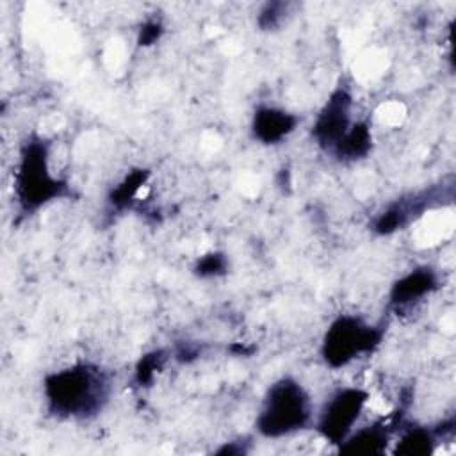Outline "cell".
Masks as SVG:
<instances>
[{
    "label": "cell",
    "mask_w": 456,
    "mask_h": 456,
    "mask_svg": "<svg viewBox=\"0 0 456 456\" xmlns=\"http://www.w3.org/2000/svg\"><path fill=\"white\" fill-rule=\"evenodd\" d=\"M110 395V374L94 362L80 360L43 378L45 408L55 419H94L105 410Z\"/></svg>",
    "instance_id": "obj_1"
},
{
    "label": "cell",
    "mask_w": 456,
    "mask_h": 456,
    "mask_svg": "<svg viewBox=\"0 0 456 456\" xmlns=\"http://www.w3.org/2000/svg\"><path fill=\"white\" fill-rule=\"evenodd\" d=\"M372 150V130L363 119H354L347 134L331 150V157L338 162H356L365 159Z\"/></svg>",
    "instance_id": "obj_12"
},
{
    "label": "cell",
    "mask_w": 456,
    "mask_h": 456,
    "mask_svg": "<svg viewBox=\"0 0 456 456\" xmlns=\"http://www.w3.org/2000/svg\"><path fill=\"white\" fill-rule=\"evenodd\" d=\"M52 142L30 132L20 144L18 159L12 173V196L21 216H32L55 200L73 196L68 180L53 175Z\"/></svg>",
    "instance_id": "obj_2"
},
{
    "label": "cell",
    "mask_w": 456,
    "mask_h": 456,
    "mask_svg": "<svg viewBox=\"0 0 456 456\" xmlns=\"http://www.w3.org/2000/svg\"><path fill=\"white\" fill-rule=\"evenodd\" d=\"M369 392L362 387H340L321 406L314 428L322 440L338 447L356 428L367 403Z\"/></svg>",
    "instance_id": "obj_5"
},
{
    "label": "cell",
    "mask_w": 456,
    "mask_h": 456,
    "mask_svg": "<svg viewBox=\"0 0 456 456\" xmlns=\"http://www.w3.org/2000/svg\"><path fill=\"white\" fill-rule=\"evenodd\" d=\"M353 107L354 100L347 86H337L322 107L317 110L315 119L310 128V135L314 142L326 153L338 144V141L347 134L353 119Z\"/></svg>",
    "instance_id": "obj_6"
},
{
    "label": "cell",
    "mask_w": 456,
    "mask_h": 456,
    "mask_svg": "<svg viewBox=\"0 0 456 456\" xmlns=\"http://www.w3.org/2000/svg\"><path fill=\"white\" fill-rule=\"evenodd\" d=\"M314 424L312 397L305 385L294 376L274 379L264 392L255 431L267 440L296 435Z\"/></svg>",
    "instance_id": "obj_3"
},
{
    "label": "cell",
    "mask_w": 456,
    "mask_h": 456,
    "mask_svg": "<svg viewBox=\"0 0 456 456\" xmlns=\"http://www.w3.org/2000/svg\"><path fill=\"white\" fill-rule=\"evenodd\" d=\"M440 436L435 428L408 426L399 431L392 454L395 456H429L435 452Z\"/></svg>",
    "instance_id": "obj_13"
},
{
    "label": "cell",
    "mask_w": 456,
    "mask_h": 456,
    "mask_svg": "<svg viewBox=\"0 0 456 456\" xmlns=\"http://www.w3.org/2000/svg\"><path fill=\"white\" fill-rule=\"evenodd\" d=\"M249 451V442H240V440H232V442H224L223 445H219L214 454H221V456H242Z\"/></svg>",
    "instance_id": "obj_18"
},
{
    "label": "cell",
    "mask_w": 456,
    "mask_h": 456,
    "mask_svg": "<svg viewBox=\"0 0 456 456\" xmlns=\"http://www.w3.org/2000/svg\"><path fill=\"white\" fill-rule=\"evenodd\" d=\"M299 118L276 105H258L253 110L249 130L255 141L264 146H274L283 142L296 128Z\"/></svg>",
    "instance_id": "obj_9"
},
{
    "label": "cell",
    "mask_w": 456,
    "mask_h": 456,
    "mask_svg": "<svg viewBox=\"0 0 456 456\" xmlns=\"http://www.w3.org/2000/svg\"><path fill=\"white\" fill-rule=\"evenodd\" d=\"M285 16H287V4L273 2V4L264 5V9L260 11V14L256 18V23L262 30H273L281 25Z\"/></svg>",
    "instance_id": "obj_16"
},
{
    "label": "cell",
    "mask_w": 456,
    "mask_h": 456,
    "mask_svg": "<svg viewBox=\"0 0 456 456\" xmlns=\"http://www.w3.org/2000/svg\"><path fill=\"white\" fill-rule=\"evenodd\" d=\"M230 269V260L226 253L223 251H208L201 255L194 265H192V274L200 280H212L224 276Z\"/></svg>",
    "instance_id": "obj_15"
},
{
    "label": "cell",
    "mask_w": 456,
    "mask_h": 456,
    "mask_svg": "<svg viewBox=\"0 0 456 456\" xmlns=\"http://www.w3.org/2000/svg\"><path fill=\"white\" fill-rule=\"evenodd\" d=\"M442 196L436 194L435 189L411 192L408 196L397 198L388 203L381 212L376 214L372 219V232L376 235H392L397 230H403L419 216H422L428 208H433L442 203Z\"/></svg>",
    "instance_id": "obj_7"
},
{
    "label": "cell",
    "mask_w": 456,
    "mask_h": 456,
    "mask_svg": "<svg viewBox=\"0 0 456 456\" xmlns=\"http://www.w3.org/2000/svg\"><path fill=\"white\" fill-rule=\"evenodd\" d=\"M392 444V429L383 420H374L367 426L354 428L349 436L337 447L346 456H372L383 454Z\"/></svg>",
    "instance_id": "obj_10"
},
{
    "label": "cell",
    "mask_w": 456,
    "mask_h": 456,
    "mask_svg": "<svg viewBox=\"0 0 456 456\" xmlns=\"http://www.w3.org/2000/svg\"><path fill=\"white\" fill-rule=\"evenodd\" d=\"M440 287V276L431 265H419L392 281L388 290V306L395 312L411 308L424 301Z\"/></svg>",
    "instance_id": "obj_8"
},
{
    "label": "cell",
    "mask_w": 456,
    "mask_h": 456,
    "mask_svg": "<svg viewBox=\"0 0 456 456\" xmlns=\"http://www.w3.org/2000/svg\"><path fill=\"white\" fill-rule=\"evenodd\" d=\"M381 342L383 326L372 324L356 314H340L324 330L321 358L330 369H342L376 353Z\"/></svg>",
    "instance_id": "obj_4"
},
{
    "label": "cell",
    "mask_w": 456,
    "mask_h": 456,
    "mask_svg": "<svg viewBox=\"0 0 456 456\" xmlns=\"http://www.w3.org/2000/svg\"><path fill=\"white\" fill-rule=\"evenodd\" d=\"M151 171L148 167L130 169L107 194V205L110 212H126L139 203V192L148 182Z\"/></svg>",
    "instance_id": "obj_11"
},
{
    "label": "cell",
    "mask_w": 456,
    "mask_h": 456,
    "mask_svg": "<svg viewBox=\"0 0 456 456\" xmlns=\"http://www.w3.org/2000/svg\"><path fill=\"white\" fill-rule=\"evenodd\" d=\"M164 34V25L160 23V20H146L137 32V45L139 46H151L155 45Z\"/></svg>",
    "instance_id": "obj_17"
},
{
    "label": "cell",
    "mask_w": 456,
    "mask_h": 456,
    "mask_svg": "<svg viewBox=\"0 0 456 456\" xmlns=\"http://www.w3.org/2000/svg\"><path fill=\"white\" fill-rule=\"evenodd\" d=\"M167 358H169V353L166 349H151L141 354L134 369L135 383L139 387H150L155 381L157 374L164 369Z\"/></svg>",
    "instance_id": "obj_14"
}]
</instances>
